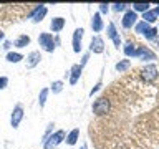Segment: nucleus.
Returning <instances> with one entry per match:
<instances>
[{"label": "nucleus", "mask_w": 159, "mask_h": 149, "mask_svg": "<svg viewBox=\"0 0 159 149\" xmlns=\"http://www.w3.org/2000/svg\"><path fill=\"white\" fill-rule=\"evenodd\" d=\"M91 111H93V114L98 119L106 118L108 114L111 113V99L108 98L106 93L94 99V103H93V106H91Z\"/></svg>", "instance_id": "1"}, {"label": "nucleus", "mask_w": 159, "mask_h": 149, "mask_svg": "<svg viewBox=\"0 0 159 149\" xmlns=\"http://www.w3.org/2000/svg\"><path fill=\"white\" fill-rule=\"evenodd\" d=\"M138 74L144 83L156 84L157 79H159V68L156 65H146V66H143L141 70H138Z\"/></svg>", "instance_id": "2"}, {"label": "nucleus", "mask_w": 159, "mask_h": 149, "mask_svg": "<svg viewBox=\"0 0 159 149\" xmlns=\"http://www.w3.org/2000/svg\"><path fill=\"white\" fill-rule=\"evenodd\" d=\"M65 139H66V133H65L63 129H58L57 133H53L52 136L43 142V149H55L60 142H63Z\"/></svg>", "instance_id": "3"}, {"label": "nucleus", "mask_w": 159, "mask_h": 149, "mask_svg": "<svg viewBox=\"0 0 159 149\" xmlns=\"http://www.w3.org/2000/svg\"><path fill=\"white\" fill-rule=\"evenodd\" d=\"M38 45L45 50V52L53 53V52H55V40H53V35H52V33H47V32L40 33Z\"/></svg>", "instance_id": "4"}, {"label": "nucleus", "mask_w": 159, "mask_h": 149, "mask_svg": "<svg viewBox=\"0 0 159 149\" xmlns=\"http://www.w3.org/2000/svg\"><path fill=\"white\" fill-rule=\"evenodd\" d=\"M47 12H48L47 5H35V8L32 10V13H30L28 17L32 18L33 23H38V22H42V20H43V17L47 15Z\"/></svg>", "instance_id": "5"}, {"label": "nucleus", "mask_w": 159, "mask_h": 149, "mask_svg": "<svg viewBox=\"0 0 159 149\" xmlns=\"http://www.w3.org/2000/svg\"><path fill=\"white\" fill-rule=\"evenodd\" d=\"M136 20H138V13L134 12V10L131 8H128L126 12H124L123 15V20H121V25H123V28H131L134 23H136Z\"/></svg>", "instance_id": "6"}, {"label": "nucleus", "mask_w": 159, "mask_h": 149, "mask_svg": "<svg viewBox=\"0 0 159 149\" xmlns=\"http://www.w3.org/2000/svg\"><path fill=\"white\" fill-rule=\"evenodd\" d=\"M22 119H23V106L22 104H17L12 111V116H10V124H12V128L13 129L18 128L20 123H22Z\"/></svg>", "instance_id": "7"}, {"label": "nucleus", "mask_w": 159, "mask_h": 149, "mask_svg": "<svg viewBox=\"0 0 159 149\" xmlns=\"http://www.w3.org/2000/svg\"><path fill=\"white\" fill-rule=\"evenodd\" d=\"M134 56L139 58V60H156V53L151 52L148 47H144V45H138V50H136V53H134Z\"/></svg>", "instance_id": "8"}, {"label": "nucleus", "mask_w": 159, "mask_h": 149, "mask_svg": "<svg viewBox=\"0 0 159 149\" xmlns=\"http://www.w3.org/2000/svg\"><path fill=\"white\" fill-rule=\"evenodd\" d=\"M83 35H84V30H83V28H76V30L73 32V40H71V45H73V52H75V53H80V52H81Z\"/></svg>", "instance_id": "9"}, {"label": "nucleus", "mask_w": 159, "mask_h": 149, "mask_svg": "<svg viewBox=\"0 0 159 149\" xmlns=\"http://www.w3.org/2000/svg\"><path fill=\"white\" fill-rule=\"evenodd\" d=\"M89 52L91 53H103L104 52V40L101 37H93L89 42Z\"/></svg>", "instance_id": "10"}, {"label": "nucleus", "mask_w": 159, "mask_h": 149, "mask_svg": "<svg viewBox=\"0 0 159 149\" xmlns=\"http://www.w3.org/2000/svg\"><path fill=\"white\" fill-rule=\"evenodd\" d=\"M106 35H108V38L113 40V43H114V47H116V48L121 47V38H119V33L116 32V27H114V23H109V25H108Z\"/></svg>", "instance_id": "11"}, {"label": "nucleus", "mask_w": 159, "mask_h": 149, "mask_svg": "<svg viewBox=\"0 0 159 149\" xmlns=\"http://www.w3.org/2000/svg\"><path fill=\"white\" fill-rule=\"evenodd\" d=\"M81 71L83 68L80 66V65H73L71 70H70V84H76L80 76H81Z\"/></svg>", "instance_id": "12"}, {"label": "nucleus", "mask_w": 159, "mask_h": 149, "mask_svg": "<svg viewBox=\"0 0 159 149\" xmlns=\"http://www.w3.org/2000/svg\"><path fill=\"white\" fill-rule=\"evenodd\" d=\"M40 60H42L40 52H30L27 56V68H35L40 63Z\"/></svg>", "instance_id": "13"}, {"label": "nucleus", "mask_w": 159, "mask_h": 149, "mask_svg": "<svg viewBox=\"0 0 159 149\" xmlns=\"http://www.w3.org/2000/svg\"><path fill=\"white\" fill-rule=\"evenodd\" d=\"M65 27V18L63 17H55L52 20V23H50V28H52V32L55 33H60Z\"/></svg>", "instance_id": "14"}, {"label": "nucleus", "mask_w": 159, "mask_h": 149, "mask_svg": "<svg viewBox=\"0 0 159 149\" xmlns=\"http://www.w3.org/2000/svg\"><path fill=\"white\" fill-rule=\"evenodd\" d=\"M103 20H101V13H94L93 15V18H91V28H93V32H96L99 33L103 30Z\"/></svg>", "instance_id": "15"}, {"label": "nucleus", "mask_w": 159, "mask_h": 149, "mask_svg": "<svg viewBox=\"0 0 159 149\" xmlns=\"http://www.w3.org/2000/svg\"><path fill=\"white\" fill-rule=\"evenodd\" d=\"M78 139H80V129L75 128V129H71V131L66 134V139H65V141H66L68 146H75V144L78 142Z\"/></svg>", "instance_id": "16"}, {"label": "nucleus", "mask_w": 159, "mask_h": 149, "mask_svg": "<svg viewBox=\"0 0 159 149\" xmlns=\"http://www.w3.org/2000/svg\"><path fill=\"white\" fill-rule=\"evenodd\" d=\"M136 50H138V45L133 42V40H128L126 45H124V48H123V52L126 56H134V53H136Z\"/></svg>", "instance_id": "17"}, {"label": "nucleus", "mask_w": 159, "mask_h": 149, "mask_svg": "<svg viewBox=\"0 0 159 149\" xmlns=\"http://www.w3.org/2000/svg\"><path fill=\"white\" fill-rule=\"evenodd\" d=\"M116 71H119V73H126L129 68H131V61L129 60H121V61H118L116 63Z\"/></svg>", "instance_id": "18"}, {"label": "nucleus", "mask_w": 159, "mask_h": 149, "mask_svg": "<svg viewBox=\"0 0 159 149\" xmlns=\"http://www.w3.org/2000/svg\"><path fill=\"white\" fill-rule=\"evenodd\" d=\"M28 43H30V37H28V35H20V37L13 42V45L17 48H23V47H27Z\"/></svg>", "instance_id": "19"}, {"label": "nucleus", "mask_w": 159, "mask_h": 149, "mask_svg": "<svg viewBox=\"0 0 159 149\" xmlns=\"http://www.w3.org/2000/svg\"><path fill=\"white\" fill-rule=\"evenodd\" d=\"M156 17H157V15L154 13V10H148L146 13H143V22H146V23H154V22H156Z\"/></svg>", "instance_id": "20"}, {"label": "nucleus", "mask_w": 159, "mask_h": 149, "mask_svg": "<svg viewBox=\"0 0 159 149\" xmlns=\"http://www.w3.org/2000/svg\"><path fill=\"white\" fill-rule=\"evenodd\" d=\"M22 60H23V55H20V53H13V52L7 53V61H10V63H18Z\"/></svg>", "instance_id": "21"}, {"label": "nucleus", "mask_w": 159, "mask_h": 149, "mask_svg": "<svg viewBox=\"0 0 159 149\" xmlns=\"http://www.w3.org/2000/svg\"><path fill=\"white\" fill-rule=\"evenodd\" d=\"M63 86H65V83L58 79V81H53V83H52V88H50V89L53 91V94H58V93L63 91Z\"/></svg>", "instance_id": "22"}, {"label": "nucleus", "mask_w": 159, "mask_h": 149, "mask_svg": "<svg viewBox=\"0 0 159 149\" xmlns=\"http://www.w3.org/2000/svg\"><path fill=\"white\" fill-rule=\"evenodd\" d=\"M47 98H48V88H43L42 91H40V96H38V104H40V108L45 106V103H47Z\"/></svg>", "instance_id": "23"}, {"label": "nucleus", "mask_w": 159, "mask_h": 149, "mask_svg": "<svg viewBox=\"0 0 159 149\" xmlns=\"http://www.w3.org/2000/svg\"><path fill=\"white\" fill-rule=\"evenodd\" d=\"M134 12H143V13H146L148 10H149V3H133L131 5Z\"/></svg>", "instance_id": "24"}, {"label": "nucleus", "mask_w": 159, "mask_h": 149, "mask_svg": "<svg viewBox=\"0 0 159 149\" xmlns=\"http://www.w3.org/2000/svg\"><path fill=\"white\" fill-rule=\"evenodd\" d=\"M149 28H151V27H149V23H146V22H139V23L136 25V33H141V35H144V33H146Z\"/></svg>", "instance_id": "25"}, {"label": "nucleus", "mask_w": 159, "mask_h": 149, "mask_svg": "<svg viewBox=\"0 0 159 149\" xmlns=\"http://www.w3.org/2000/svg\"><path fill=\"white\" fill-rule=\"evenodd\" d=\"M157 33H159V30H157L156 27H151V28H149L146 33H144V37H146L148 40H154V38H156V35H157Z\"/></svg>", "instance_id": "26"}, {"label": "nucleus", "mask_w": 159, "mask_h": 149, "mask_svg": "<svg viewBox=\"0 0 159 149\" xmlns=\"http://www.w3.org/2000/svg\"><path fill=\"white\" fill-rule=\"evenodd\" d=\"M128 7H129L128 3H114L113 5V10H114V12H126Z\"/></svg>", "instance_id": "27"}, {"label": "nucleus", "mask_w": 159, "mask_h": 149, "mask_svg": "<svg viewBox=\"0 0 159 149\" xmlns=\"http://www.w3.org/2000/svg\"><path fill=\"white\" fill-rule=\"evenodd\" d=\"M52 129H53V123H50V124H48V129H47V131H45V134H43L42 142H45V141H47V139H48L50 136H52Z\"/></svg>", "instance_id": "28"}, {"label": "nucleus", "mask_w": 159, "mask_h": 149, "mask_svg": "<svg viewBox=\"0 0 159 149\" xmlns=\"http://www.w3.org/2000/svg\"><path fill=\"white\" fill-rule=\"evenodd\" d=\"M101 86H103V83H101V81H98V83H96V84H94V86L91 88V91H89V96H93L94 93H98L99 89H101Z\"/></svg>", "instance_id": "29"}, {"label": "nucleus", "mask_w": 159, "mask_h": 149, "mask_svg": "<svg viewBox=\"0 0 159 149\" xmlns=\"http://www.w3.org/2000/svg\"><path fill=\"white\" fill-rule=\"evenodd\" d=\"M7 84H8V78L7 76H0V91L7 88Z\"/></svg>", "instance_id": "30"}, {"label": "nucleus", "mask_w": 159, "mask_h": 149, "mask_svg": "<svg viewBox=\"0 0 159 149\" xmlns=\"http://www.w3.org/2000/svg\"><path fill=\"white\" fill-rule=\"evenodd\" d=\"M98 7H99V13H108V10H109L108 3H99Z\"/></svg>", "instance_id": "31"}, {"label": "nucleus", "mask_w": 159, "mask_h": 149, "mask_svg": "<svg viewBox=\"0 0 159 149\" xmlns=\"http://www.w3.org/2000/svg\"><path fill=\"white\" fill-rule=\"evenodd\" d=\"M88 58H89V55L86 53V55H83V60H81V63H80V66H84V65H86V61H88Z\"/></svg>", "instance_id": "32"}, {"label": "nucleus", "mask_w": 159, "mask_h": 149, "mask_svg": "<svg viewBox=\"0 0 159 149\" xmlns=\"http://www.w3.org/2000/svg\"><path fill=\"white\" fill-rule=\"evenodd\" d=\"M10 45H12V43H10V42H5V45H3V48H5V50H7V48H10Z\"/></svg>", "instance_id": "33"}, {"label": "nucleus", "mask_w": 159, "mask_h": 149, "mask_svg": "<svg viewBox=\"0 0 159 149\" xmlns=\"http://www.w3.org/2000/svg\"><path fill=\"white\" fill-rule=\"evenodd\" d=\"M154 13H156V15H159V5H157L156 8H154Z\"/></svg>", "instance_id": "34"}, {"label": "nucleus", "mask_w": 159, "mask_h": 149, "mask_svg": "<svg viewBox=\"0 0 159 149\" xmlns=\"http://www.w3.org/2000/svg\"><path fill=\"white\" fill-rule=\"evenodd\" d=\"M3 37H5V35H3V33H2V32H0V40H2V38H3Z\"/></svg>", "instance_id": "35"}, {"label": "nucleus", "mask_w": 159, "mask_h": 149, "mask_svg": "<svg viewBox=\"0 0 159 149\" xmlns=\"http://www.w3.org/2000/svg\"><path fill=\"white\" fill-rule=\"evenodd\" d=\"M81 149H86V147H81Z\"/></svg>", "instance_id": "36"}]
</instances>
